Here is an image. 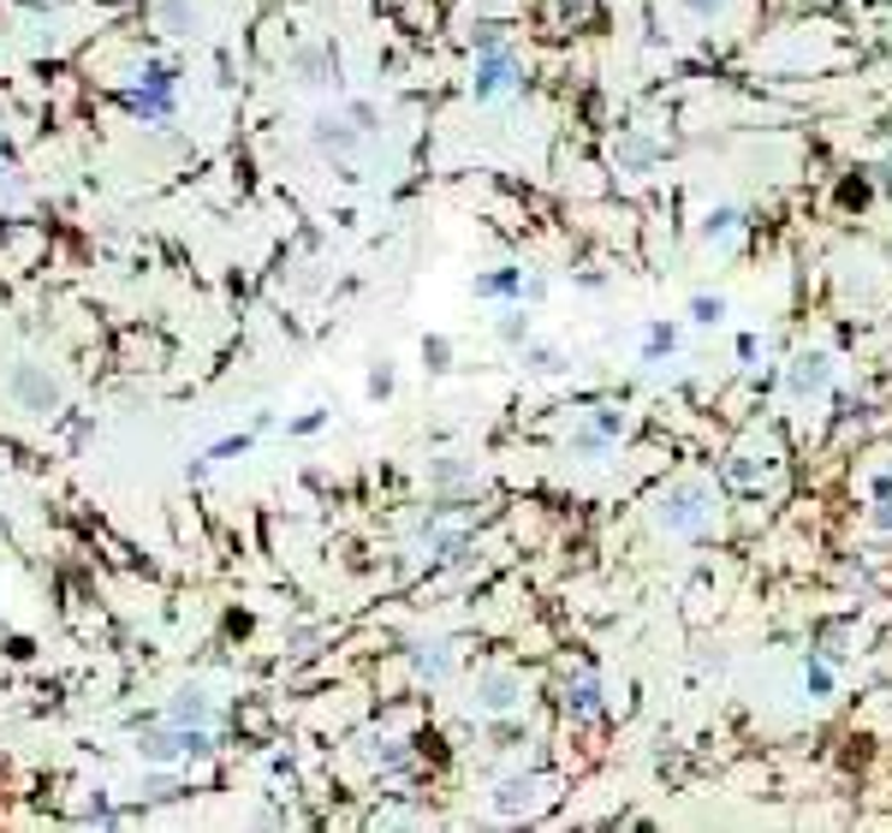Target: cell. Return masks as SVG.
I'll return each instance as SVG.
<instances>
[{"label":"cell","mask_w":892,"mask_h":833,"mask_svg":"<svg viewBox=\"0 0 892 833\" xmlns=\"http://www.w3.org/2000/svg\"><path fill=\"white\" fill-rule=\"evenodd\" d=\"M714 518H720V501H714V489L702 476H679L672 489L654 494V506H649V524L661 536H708Z\"/></svg>","instance_id":"6da1fadb"},{"label":"cell","mask_w":892,"mask_h":833,"mask_svg":"<svg viewBox=\"0 0 892 833\" xmlns=\"http://www.w3.org/2000/svg\"><path fill=\"white\" fill-rule=\"evenodd\" d=\"M7 399H12V412H24V417H54L60 412V382L48 375V363L24 358L7 370Z\"/></svg>","instance_id":"7a4b0ae2"},{"label":"cell","mask_w":892,"mask_h":833,"mask_svg":"<svg viewBox=\"0 0 892 833\" xmlns=\"http://www.w3.org/2000/svg\"><path fill=\"white\" fill-rule=\"evenodd\" d=\"M833 382H839V363H833V352H797L792 363H785V399L792 405H822Z\"/></svg>","instance_id":"3957f363"},{"label":"cell","mask_w":892,"mask_h":833,"mask_svg":"<svg viewBox=\"0 0 892 833\" xmlns=\"http://www.w3.org/2000/svg\"><path fill=\"white\" fill-rule=\"evenodd\" d=\"M511 84H518V61H511L506 36L482 31V36H476V78H471L476 101H494V96H506Z\"/></svg>","instance_id":"277c9868"},{"label":"cell","mask_w":892,"mask_h":833,"mask_svg":"<svg viewBox=\"0 0 892 833\" xmlns=\"http://www.w3.org/2000/svg\"><path fill=\"white\" fill-rule=\"evenodd\" d=\"M518 709H524V679L511 667H488L471 684V714H482V721H500V714H518Z\"/></svg>","instance_id":"5b68a950"},{"label":"cell","mask_w":892,"mask_h":833,"mask_svg":"<svg viewBox=\"0 0 892 833\" xmlns=\"http://www.w3.org/2000/svg\"><path fill=\"white\" fill-rule=\"evenodd\" d=\"M619 435H625V417H613V412H590V417H583L577 429H572V441H565V447H572L577 459H602V452H607L613 441H619Z\"/></svg>","instance_id":"8992f818"},{"label":"cell","mask_w":892,"mask_h":833,"mask_svg":"<svg viewBox=\"0 0 892 833\" xmlns=\"http://www.w3.org/2000/svg\"><path fill=\"white\" fill-rule=\"evenodd\" d=\"M839 286H845V298H862V304L887 298V286H881V274H874L869 256H839Z\"/></svg>","instance_id":"52a82bcc"},{"label":"cell","mask_w":892,"mask_h":833,"mask_svg":"<svg viewBox=\"0 0 892 833\" xmlns=\"http://www.w3.org/2000/svg\"><path fill=\"white\" fill-rule=\"evenodd\" d=\"M542 792H548L542 780H500V786H494V810H500V815H524V810L542 803Z\"/></svg>","instance_id":"ba28073f"},{"label":"cell","mask_w":892,"mask_h":833,"mask_svg":"<svg viewBox=\"0 0 892 833\" xmlns=\"http://www.w3.org/2000/svg\"><path fill=\"white\" fill-rule=\"evenodd\" d=\"M738 232H744V215L733 209V202H720V209H708L702 215V244H738Z\"/></svg>","instance_id":"9c48e42d"},{"label":"cell","mask_w":892,"mask_h":833,"mask_svg":"<svg viewBox=\"0 0 892 833\" xmlns=\"http://www.w3.org/2000/svg\"><path fill=\"white\" fill-rule=\"evenodd\" d=\"M613 161H619V173L642 179V173L654 167V143H649V138H637V131H625V138L613 143Z\"/></svg>","instance_id":"30bf717a"},{"label":"cell","mask_w":892,"mask_h":833,"mask_svg":"<svg viewBox=\"0 0 892 833\" xmlns=\"http://www.w3.org/2000/svg\"><path fill=\"white\" fill-rule=\"evenodd\" d=\"M291 84H304V90H316V84H328V48H298L286 61Z\"/></svg>","instance_id":"8fae6325"},{"label":"cell","mask_w":892,"mask_h":833,"mask_svg":"<svg viewBox=\"0 0 892 833\" xmlns=\"http://www.w3.org/2000/svg\"><path fill=\"white\" fill-rule=\"evenodd\" d=\"M476 298H518L524 304V268H494L476 281Z\"/></svg>","instance_id":"7c38bea8"},{"label":"cell","mask_w":892,"mask_h":833,"mask_svg":"<svg viewBox=\"0 0 892 833\" xmlns=\"http://www.w3.org/2000/svg\"><path fill=\"white\" fill-rule=\"evenodd\" d=\"M411 661H417L422 679H447V673H452V649H447V643H422Z\"/></svg>","instance_id":"4fadbf2b"},{"label":"cell","mask_w":892,"mask_h":833,"mask_svg":"<svg viewBox=\"0 0 892 833\" xmlns=\"http://www.w3.org/2000/svg\"><path fill=\"white\" fill-rule=\"evenodd\" d=\"M524 363H530L536 375H565V370H572L560 346H530V340H524Z\"/></svg>","instance_id":"5bb4252c"},{"label":"cell","mask_w":892,"mask_h":833,"mask_svg":"<svg viewBox=\"0 0 892 833\" xmlns=\"http://www.w3.org/2000/svg\"><path fill=\"white\" fill-rule=\"evenodd\" d=\"M429 482H434L441 494H452V489H471V482H476V471H471V464H459V459H441V464L429 471Z\"/></svg>","instance_id":"9a60e30c"},{"label":"cell","mask_w":892,"mask_h":833,"mask_svg":"<svg viewBox=\"0 0 892 833\" xmlns=\"http://www.w3.org/2000/svg\"><path fill=\"white\" fill-rule=\"evenodd\" d=\"M726 310H733V304H726L720 292H696V298H691V321H702V328H720Z\"/></svg>","instance_id":"2e32d148"},{"label":"cell","mask_w":892,"mask_h":833,"mask_svg":"<svg viewBox=\"0 0 892 833\" xmlns=\"http://www.w3.org/2000/svg\"><path fill=\"white\" fill-rule=\"evenodd\" d=\"M565 709H572V714H595V709H602V684H595V679L565 684Z\"/></svg>","instance_id":"e0dca14e"},{"label":"cell","mask_w":892,"mask_h":833,"mask_svg":"<svg viewBox=\"0 0 892 833\" xmlns=\"http://www.w3.org/2000/svg\"><path fill=\"white\" fill-rule=\"evenodd\" d=\"M494 333H500L506 346H524V340H530V316H524V304H511V310L494 321Z\"/></svg>","instance_id":"ac0fdd59"},{"label":"cell","mask_w":892,"mask_h":833,"mask_svg":"<svg viewBox=\"0 0 892 833\" xmlns=\"http://www.w3.org/2000/svg\"><path fill=\"white\" fill-rule=\"evenodd\" d=\"M684 12H691L696 24H714V19H726V12H733V0H679Z\"/></svg>","instance_id":"d6986e66"},{"label":"cell","mask_w":892,"mask_h":833,"mask_svg":"<svg viewBox=\"0 0 892 833\" xmlns=\"http://www.w3.org/2000/svg\"><path fill=\"white\" fill-rule=\"evenodd\" d=\"M672 346H679V333H672L667 321H654V328H649V340H642V352H649V363H654V358H667Z\"/></svg>","instance_id":"ffe728a7"},{"label":"cell","mask_w":892,"mask_h":833,"mask_svg":"<svg viewBox=\"0 0 892 833\" xmlns=\"http://www.w3.org/2000/svg\"><path fill=\"white\" fill-rule=\"evenodd\" d=\"M232 452H251V435H221V441L202 452V459H232Z\"/></svg>","instance_id":"44dd1931"},{"label":"cell","mask_w":892,"mask_h":833,"mask_svg":"<svg viewBox=\"0 0 892 833\" xmlns=\"http://www.w3.org/2000/svg\"><path fill=\"white\" fill-rule=\"evenodd\" d=\"M387 393H393V363L382 358V363L370 370V399H387Z\"/></svg>","instance_id":"7402d4cb"},{"label":"cell","mask_w":892,"mask_h":833,"mask_svg":"<svg viewBox=\"0 0 892 833\" xmlns=\"http://www.w3.org/2000/svg\"><path fill=\"white\" fill-rule=\"evenodd\" d=\"M422 358H429V370H447L452 346H447V340H422Z\"/></svg>","instance_id":"603a6c76"}]
</instances>
